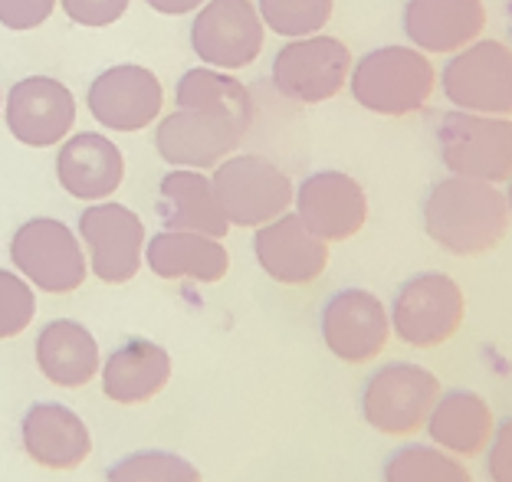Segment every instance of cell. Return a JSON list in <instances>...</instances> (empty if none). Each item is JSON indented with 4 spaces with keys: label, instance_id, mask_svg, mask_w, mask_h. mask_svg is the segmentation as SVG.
I'll use <instances>...</instances> for the list:
<instances>
[{
    "label": "cell",
    "instance_id": "6da1fadb",
    "mask_svg": "<svg viewBox=\"0 0 512 482\" xmlns=\"http://www.w3.org/2000/svg\"><path fill=\"white\" fill-rule=\"evenodd\" d=\"M506 194L496 184L473 178H450L430 187L424 201V230L440 250L453 256H480L509 230Z\"/></svg>",
    "mask_w": 512,
    "mask_h": 482
},
{
    "label": "cell",
    "instance_id": "7a4b0ae2",
    "mask_svg": "<svg viewBox=\"0 0 512 482\" xmlns=\"http://www.w3.org/2000/svg\"><path fill=\"white\" fill-rule=\"evenodd\" d=\"M352 96L362 109L375 115H411L421 112L434 96L437 73L430 60L414 46H378L365 53L348 76Z\"/></svg>",
    "mask_w": 512,
    "mask_h": 482
},
{
    "label": "cell",
    "instance_id": "3957f363",
    "mask_svg": "<svg viewBox=\"0 0 512 482\" xmlns=\"http://www.w3.org/2000/svg\"><path fill=\"white\" fill-rule=\"evenodd\" d=\"M440 161L457 178L503 184L512 178V119L506 115L447 112L437 125Z\"/></svg>",
    "mask_w": 512,
    "mask_h": 482
},
{
    "label": "cell",
    "instance_id": "277c9868",
    "mask_svg": "<svg viewBox=\"0 0 512 482\" xmlns=\"http://www.w3.org/2000/svg\"><path fill=\"white\" fill-rule=\"evenodd\" d=\"M440 397L434 371L414 361H391L368 374L362 387V417L384 437H411L427 423Z\"/></svg>",
    "mask_w": 512,
    "mask_h": 482
},
{
    "label": "cell",
    "instance_id": "5b68a950",
    "mask_svg": "<svg viewBox=\"0 0 512 482\" xmlns=\"http://www.w3.org/2000/svg\"><path fill=\"white\" fill-rule=\"evenodd\" d=\"M10 263L30 286L50 292V296L76 292L89 273L83 243L63 220L53 217H33L20 223L10 237Z\"/></svg>",
    "mask_w": 512,
    "mask_h": 482
},
{
    "label": "cell",
    "instance_id": "8992f818",
    "mask_svg": "<svg viewBox=\"0 0 512 482\" xmlns=\"http://www.w3.org/2000/svg\"><path fill=\"white\" fill-rule=\"evenodd\" d=\"M391 332L411 348L447 345L460 332L467 302L460 282L447 273H417L394 292Z\"/></svg>",
    "mask_w": 512,
    "mask_h": 482
},
{
    "label": "cell",
    "instance_id": "52a82bcc",
    "mask_svg": "<svg viewBox=\"0 0 512 482\" xmlns=\"http://www.w3.org/2000/svg\"><path fill=\"white\" fill-rule=\"evenodd\" d=\"M214 194L230 227H263L286 214L296 197L293 181L260 155H234L214 168Z\"/></svg>",
    "mask_w": 512,
    "mask_h": 482
},
{
    "label": "cell",
    "instance_id": "ba28073f",
    "mask_svg": "<svg viewBox=\"0 0 512 482\" xmlns=\"http://www.w3.org/2000/svg\"><path fill=\"white\" fill-rule=\"evenodd\" d=\"M444 96L453 109L476 115H512V46L499 40H473L440 73Z\"/></svg>",
    "mask_w": 512,
    "mask_h": 482
},
{
    "label": "cell",
    "instance_id": "9c48e42d",
    "mask_svg": "<svg viewBox=\"0 0 512 482\" xmlns=\"http://www.w3.org/2000/svg\"><path fill=\"white\" fill-rule=\"evenodd\" d=\"M79 240L89 253L92 276L122 286L145 263V223L132 207L96 201L79 214Z\"/></svg>",
    "mask_w": 512,
    "mask_h": 482
},
{
    "label": "cell",
    "instance_id": "30bf717a",
    "mask_svg": "<svg viewBox=\"0 0 512 482\" xmlns=\"http://www.w3.org/2000/svg\"><path fill=\"white\" fill-rule=\"evenodd\" d=\"M352 76V53L335 37H302L289 40L273 60V86L286 99L316 105L335 99Z\"/></svg>",
    "mask_w": 512,
    "mask_h": 482
},
{
    "label": "cell",
    "instance_id": "8fae6325",
    "mask_svg": "<svg viewBox=\"0 0 512 482\" xmlns=\"http://www.w3.org/2000/svg\"><path fill=\"white\" fill-rule=\"evenodd\" d=\"M319 332L325 348L339 361H375L391 338V315L368 289H339L322 305Z\"/></svg>",
    "mask_w": 512,
    "mask_h": 482
},
{
    "label": "cell",
    "instance_id": "7c38bea8",
    "mask_svg": "<svg viewBox=\"0 0 512 482\" xmlns=\"http://www.w3.org/2000/svg\"><path fill=\"white\" fill-rule=\"evenodd\" d=\"M266 27L250 0H207L191 23V50L207 66L243 69L263 50Z\"/></svg>",
    "mask_w": 512,
    "mask_h": 482
},
{
    "label": "cell",
    "instance_id": "4fadbf2b",
    "mask_svg": "<svg viewBox=\"0 0 512 482\" xmlns=\"http://www.w3.org/2000/svg\"><path fill=\"white\" fill-rule=\"evenodd\" d=\"M86 102L92 119L112 132H142L161 115L165 89L151 69L122 63L92 79Z\"/></svg>",
    "mask_w": 512,
    "mask_h": 482
},
{
    "label": "cell",
    "instance_id": "5bb4252c",
    "mask_svg": "<svg viewBox=\"0 0 512 482\" xmlns=\"http://www.w3.org/2000/svg\"><path fill=\"white\" fill-rule=\"evenodd\" d=\"M247 135V128L224 119L214 112H194L178 109L158 122L155 148L174 168H217L220 161L234 155V148Z\"/></svg>",
    "mask_w": 512,
    "mask_h": 482
},
{
    "label": "cell",
    "instance_id": "9a60e30c",
    "mask_svg": "<svg viewBox=\"0 0 512 482\" xmlns=\"http://www.w3.org/2000/svg\"><path fill=\"white\" fill-rule=\"evenodd\" d=\"M7 128L10 135L30 148H50L73 132L76 125V99L60 79L27 76L14 82L7 92Z\"/></svg>",
    "mask_w": 512,
    "mask_h": 482
},
{
    "label": "cell",
    "instance_id": "2e32d148",
    "mask_svg": "<svg viewBox=\"0 0 512 482\" xmlns=\"http://www.w3.org/2000/svg\"><path fill=\"white\" fill-rule=\"evenodd\" d=\"M296 214L325 243L352 240L368 220V197L352 174L316 171L296 187Z\"/></svg>",
    "mask_w": 512,
    "mask_h": 482
},
{
    "label": "cell",
    "instance_id": "e0dca14e",
    "mask_svg": "<svg viewBox=\"0 0 512 482\" xmlns=\"http://www.w3.org/2000/svg\"><path fill=\"white\" fill-rule=\"evenodd\" d=\"M253 256L266 276L279 286H306L316 282L329 266V243L319 240L299 214H279L256 227Z\"/></svg>",
    "mask_w": 512,
    "mask_h": 482
},
{
    "label": "cell",
    "instance_id": "ac0fdd59",
    "mask_svg": "<svg viewBox=\"0 0 512 482\" xmlns=\"http://www.w3.org/2000/svg\"><path fill=\"white\" fill-rule=\"evenodd\" d=\"M20 443L33 463L56 469V473L79 469L92 453V433L86 420L73 407L56 401H37L27 407L20 420Z\"/></svg>",
    "mask_w": 512,
    "mask_h": 482
},
{
    "label": "cell",
    "instance_id": "d6986e66",
    "mask_svg": "<svg viewBox=\"0 0 512 482\" xmlns=\"http://www.w3.org/2000/svg\"><path fill=\"white\" fill-rule=\"evenodd\" d=\"M486 27L483 0H407L404 33L421 53H460Z\"/></svg>",
    "mask_w": 512,
    "mask_h": 482
},
{
    "label": "cell",
    "instance_id": "ffe728a7",
    "mask_svg": "<svg viewBox=\"0 0 512 482\" xmlns=\"http://www.w3.org/2000/svg\"><path fill=\"white\" fill-rule=\"evenodd\" d=\"M56 178L63 191L79 201H106L125 181V158L115 141L96 132H79L66 138L56 151Z\"/></svg>",
    "mask_w": 512,
    "mask_h": 482
},
{
    "label": "cell",
    "instance_id": "44dd1931",
    "mask_svg": "<svg viewBox=\"0 0 512 482\" xmlns=\"http://www.w3.org/2000/svg\"><path fill=\"white\" fill-rule=\"evenodd\" d=\"M99 381L102 394L115 404H148L171 381V355L151 338H128L102 361Z\"/></svg>",
    "mask_w": 512,
    "mask_h": 482
},
{
    "label": "cell",
    "instance_id": "7402d4cb",
    "mask_svg": "<svg viewBox=\"0 0 512 482\" xmlns=\"http://www.w3.org/2000/svg\"><path fill=\"white\" fill-rule=\"evenodd\" d=\"M40 374L56 387H86L102 368L99 342L83 322L76 319H53L40 328L37 345H33Z\"/></svg>",
    "mask_w": 512,
    "mask_h": 482
},
{
    "label": "cell",
    "instance_id": "603a6c76",
    "mask_svg": "<svg viewBox=\"0 0 512 482\" xmlns=\"http://www.w3.org/2000/svg\"><path fill=\"white\" fill-rule=\"evenodd\" d=\"M424 427L434 446L460 456V460H470V456L486 453L496 430V417L493 407L476 391H440Z\"/></svg>",
    "mask_w": 512,
    "mask_h": 482
},
{
    "label": "cell",
    "instance_id": "cb8c5ba5",
    "mask_svg": "<svg viewBox=\"0 0 512 482\" xmlns=\"http://www.w3.org/2000/svg\"><path fill=\"white\" fill-rule=\"evenodd\" d=\"M158 217L165 223V230H191L214 240H224L230 230L224 210L217 204L211 178H204L201 171L191 168L168 171L161 178Z\"/></svg>",
    "mask_w": 512,
    "mask_h": 482
},
{
    "label": "cell",
    "instance_id": "d4e9b609",
    "mask_svg": "<svg viewBox=\"0 0 512 482\" xmlns=\"http://www.w3.org/2000/svg\"><path fill=\"white\" fill-rule=\"evenodd\" d=\"M145 263L161 279L220 282L230 269L224 243L191 230H161L145 243Z\"/></svg>",
    "mask_w": 512,
    "mask_h": 482
},
{
    "label": "cell",
    "instance_id": "484cf974",
    "mask_svg": "<svg viewBox=\"0 0 512 482\" xmlns=\"http://www.w3.org/2000/svg\"><path fill=\"white\" fill-rule=\"evenodd\" d=\"M178 109L214 112L224 119L250 128L253 122V99L240 79L227 76L224 69H188L174 89Z\"/></svg>",
    "mask_w": 512,
    "mask_h": 482
},
{
    "label": "cell",
    "instance_id": "4316f807",
    "mask_svg": "<svg viewBox=\"0 0 512 482\" xmlns=\"http://www.w3.org/2000/svg\"><path fill=\"white\" fill-rule=\"evenodd\" d=\"M384 482H473L460 456L434 443H404L381 466Z\"/></svg>",
    "mask_w": 512,
    "mask_h": 482
},
{
    "label": "cell",
    "instance_id": "83f0119b",
    "mask_svg": "<svg viewBox=\"0 0 512 482\" xmlns=\"http://www.w3.org/2000/svg\"><path fill=\"white\" fill-rule=\"evenodd\" d=\"M106 482H204V476L181 453L135 450L106 469Z\"/></svg>",
    "mask_w": 512,
    "mask_h": 482
},
{
    "label": "cell",
    "instance_id": "f1b7e54d",
    "mask_svg": "<svg viewBox=\"0 0 512 482\" xmlns=\"http://www.w3.org/2000/svg\"><path fill=\"white\" fill-rule=\"evenodd\" d=\"M332 7L335 0H256L263 27L289 40L316 37L332 20Z\"/></svg>",
    "mask_w": 512,
    "mask_h": 482
},
{
    "label": "cell",
    "instance_id": "f546056e",
    "mask_svg": "<svg viewBox=\"0 0 512 482\" xmlns=\"http://www.w3.org/2000/svg\"><path fill=\"white\" fill-rule=\"evenodd\" d=\"M33 315H37L33 286L14 269H0V342L27 332Z\"/></svg>",
    "mask_w": 512,
    "mask_h": 482
},
{
    "label": "cell",
    "instance_id": "4dcf8cb0",
    "mask_svg": "<svg viewBox=\"0 0 512 482\" xmlns=\"http://www.w3.org/2000/svg\"><path fill=\"white\" fill-rule=\"evenodd\" d=\"M60 7L76 27L102 30V27H112V23L125 14L128 0H60Z\"/></svg>",
    "mask_w": 512,
    "mask_h": 482
},
{
    "label": "cell",
    "instance_id": "1f68e13d",
    "mask_svg": "<svg viewBox=\"0 0 512 482\" xmlns=\"http://www.w3.org/2000/svg\"><path fill=\"white\" fill-rule=\"evenodd\" d=\"M56 0H0V23L7 30H33L53 14Z\"/></svg>",
    "mask_w": 512,
    "mask_h": 482
},
{
    "label": "cell",
    "instance_id": "d6a6232c",
    "mask_svg": "<svg viewBox=\"0 0 512 482\" xmlns=\"http://www.w3.org/2000/svg\"><path fill=\"white\" fill-rule=\"evenodd\" d=\"M486 473L493 482H512V417L496 420L493 440L486 446Z\"/></svg>",
    "mask_w": 512,
    "mask_h": 482
},
{
    "label": "cell",
    "instance_id": "836d02e7",
    "mask_svg": "<svg viewBox=\"0 0 512 482\" xmlns=\"http://www.w3.org/2000/svg\"><path fill=\"white\" fill-rule=\"evenodd\" d=\"M151 10L158 14H171V17H181V14H191L197 10V4H207V0H145Z\"/></svg>",
    "mask_w": 512,
    "mask_h": 482
},
{
    "label": "cell",
    "instance_id": "e575fe53",
    "mask_svg": "<svg viewBox=\"0 0 512 482\" xmlns=\"http://www.w3.org/2000/svg\"><path fill=\"white\" fill-rule=\"evenodd\" d=\"M506 207H509V217H512V178H509V187H506Z\"/></svg>",
    "mask_w": 512,
    "mask_h": 482
},
{
    "label": "cell",
    "instance_id": "d590c367",
    "mask_svg": "<svg viewBox=\"0 0 512 482\" xmlns=\"http://www.w3.org/2000/svg\"><path fill=\"white\" fill-rule=\"evenodd\" d=\"M509 37H512V33H509Z\"/></svg>",
    "mask_w": 512,
    "mask_h": 482
}]
</instances>
